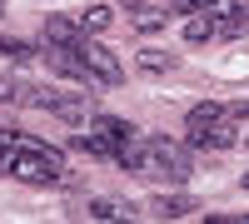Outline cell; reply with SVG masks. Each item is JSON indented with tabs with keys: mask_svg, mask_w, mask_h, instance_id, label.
Returning a JSON list of instances; mask_svg holds the SVG:
<instances>
[{
	"mask_svg": "<svg viewBox=\"0 0 249 224\" xmlns=\"http://www.w3.org/2000/svg\"><path fill=\"white\" fill-rule=\"evenodd\" d=\"M164 30V5L155 10H135V35H160Z\"/></svg>",
	"mask_w": 249,
	"mask_h": 224,
	"instance_id": "obj_13",
	"label": "cell"
},
{
	"mask_svg": "<svg viewBox=\"0 0 249 224\" xmlns=\"http://www.w3.org/2000/svg\"><path fill=\"white\" fill-rule=\"evenodd\" d=\"M190 170H195L190 145L179 150V145H170V139H150V174L155 179H164V185H184Z\"/></svg>",
	"mask_w": 249,
	"mask_h": 224,
	"instance_id": "obj_2",
	"label": "cell"
},
{
	"mask_svg": "<svg viewBox=\"0 0 249 224\" xmlns=\"http://www.w3.org/2000/svg\"><path fill=\"white\" fill-rule=\"evenodd\" d=\"M0 10H5V0H0Z\"/></svg>",
	"mask_w": 249,
	"mask_h": 224,
	"instance_id": "obj_24",
	"label": "cell"
},
{
	"mask_svg": "<svg viewBox=\"0 0 249 224\" xmlns=\"http://www.w3.org/2000/svg\"><path fill=\"white\" fill-rule=\"evenodd\" d=\"M80 25H85V35H100L115 25V5H90L85 15H80Z\"/></svg>",
	"mask_w": 249,
	"mask_h": 224,
	"instance_id": "obj_12",
	"label": "cell"
},
{
	"mask_svg": "<svg viewBox=\"0 0 249 224\" xmlns=\"http://www.w3.org/2000/svg\"><path fill=\"white\" fill-rule=\"evenodd\" d=\"M0 55H10V60H25V55H30V45H20V40H5V35H0Z\"/></svg>",
	"mask_w": 249,
	"mask_h": 224,
	"instance_id": "obj_16",
	"label": "cell"
},
{
	"mask_svg": "<svg viewBox=\"0 0 249 224\" xmlns=\"http://www.w3.org/2000/svg\"><path fill=\"white\" fill-rule=\"evenodd\" d=\"M0 130H5V120H0Z\"/></svg>",
	"mask_w": 249,
	"mask_h": 224,
	"instance_id": "obj_25",
	"label": "cell"
},
{
	"mask_svg": "<svg viewBox=\"0 0 249 224\" xmlns=\"http://www.w3.org/2000/svg\"><path fill=\"white\" fill-rule=\"evenodd\" d=\"M20 139V135H15ZM10 174L20 179V185H55L60 179V165L35 145V139H20V150H15V159H10Z\"/></svg>",
	"mask_w": 249,
	"mask_h": 224,
	"instance_id": "obj_1",
	"label": "cell"
},
{
	"mask_svg": "<svg viewBox=\"0 0 249 224\" xmlns=\"http://www.w3.org/2000/svg\"><path fill=\"white\" fill-rule=\"evenodd\" d=\"M115 5H120V10H140V0H115Z\"/></svg>",
	"mask_w": 249,
	"mask_h": 224,
	"instance_id": "obj_21",
	"label": "cell"
},
{
	"mask_svg": "<svg viewBox=\"0 0 249 224\" xmlns=\"http://www.w3.org/2000/svg\"><path fill=\"white\" fill-rule=\"evenodd\" d=\"M90 214H95V219H115V214H120V205H115V199H95Z\"/></svg>",
	"mask_w": 249,
	"mask_h": 224,
	"instance_id": "obj_17",
	"label": "cell"
},
{
	"mask_svg": "<svg viewBox=\"0 0 249 224\" xmlns=\"http://www.w3.org/2000/svg\"><path fill=\"white\" fill-rule=\"evenodd\" d=\"M25 100L35 110H50L55 120H65V125H80V120L90 115V105L80 95H70V90H55V85H35V90H25Z\"/></svg>",
	"mask_w": 249,
	"mask_h": 224,
	"instance_id": "obj_3",
	"label": "cell"
},
{
	"mask_svg": "<svg viewBox=\"0 0 249 224\" xmlns=\"http://www.w3.org/2000/svg\"><path fill=\"white\" fill-rule=\"evenodd\" d=\"M95 130L105 135L110 145H130V135H135V130L124 125V120H115V115H95Z\"/></svg>",
	"mask_w": 249,
	"mask_h": 224,
	"instance_id": "obj_11",
	"label": "cell"
},
{
	"mask_svg": "<svg viewBox=\"0 0 249 224\" xmlns=\"http://www.w3.org/2000/svg\"><path fill=\"white\" fill-rule=\"evenodd\" d=\"M234 139H239V120H230V115H219V120H214V130L204 135V150H230Z\"/></svg>",
	"mask_w": 249,
	"mask_h": 224,
	"instance_id": "obj_9",
	"label": "cell"
},
{
	"mask_svg": "<svg viewBox=\"0 0 249 224\" xmlns=\"http://www.w3.org/2000/svg\"><path fill=\"white\" fill-rule=\"evenodd\" d=\"M80 55H85V65L95 70V80H100V85H120V80H124L120 55H115V50H105L95 35H85V40H80Z\"/></svg>",
	"mask_w": 249,
	"mask_h": 224,
	"instance_id": "obj_4",
	"label": "cell"
},
{
	"mask_svg": "<svg viewBox=\"0 0 249 224\" xmlns=\"http://www.w3.org/2000/svg\"><path fill=\"white\" fill-rule=\"evenodd\" d=\"M15 150H20V139H15V135H5V139H0V170H5V174H10V159H15Z\"/></svg>",
	"mask_w": 249,
	"mask_h": 224,
	"instance_id": "obj_15",
	"label": "cell"
},
{
	"mask_svg": "<svg viewBox=\"0 0 249 224\" xmlns=\"http://www.w3.org/2000/svg\"><path fill=\"white\" fill-rule=\"evenodd\" d=\"M135 65H140L144 75H164V70H175V55H170V50H155V45H144V50L135 55Z\"/></svg>",
	"mask_w": 249,
	"mask_h": 224,
	"instance_id": "obj_10",
	"label": "cell"
},
{
	"mask_svg": "<svg viewBox=\"0 0 249 224\" xmlns=\"http://www.w3.org/2000/svg\"><path fill=\"white\" fill-rule=\"evenodd\" d=\"M10 100H25V90H20V80L0 70V105H10Z\"/></svg>",
	"mask_w": 249,
	"mask_h": 224,
	"instance_id": "obj_14",
	"label": "cell"
},
{
	"mask_svg": "<svg viewBox=\"0 0 249 224\" xmlns=\"http://www.w3.org/2000/svg\"><path fill=\"white\" fill-rule=\"evenodd\" d=\"M80 30H85V25H75V20H65V15H50V20H45V40H50V45H70V50H80V40H85Z\"/></svg>",
	"mask_w": 249,
	"mask_h": 224,
	"instance_id": "obj_7",
	"label": "cell"
},
{
	"mask_svg": "<svg viewBox=\"0 0 249 224\" xmlns=\"http://www.w3.org/2000/svg\"><path fill=\"white\" fill-rule=\"evenodd\" d=\"M160 5H179V0H160Z\"/></svg>",
	"mask_w": 249,
	"mask_h": 224,
	"instance_id": "obj_22",
	"label": "cell"
},
{
	"mask_svg": "<svg viewBox=\"0 0 249 224\" xmlns=\"http://www.w3.org/2000/svg\"><path fill=\"white\" fill-rule=\"evenodd\" d=\"M184 40H190V45H210V40L219 35V20H210L204 10H195L190 20H184V30H179Z\"/></svg>",
	"mask_w": 249,
	"mask_h": 224,
	"instance_id": "obj_8",
	"label": "cell"
},
{
	"mask_svg": "<svg viewBox=\"0 0 249 224\" xmlns=\"http://www.w3.org/2000/svg\"><path fill=\"white\" fill-rule=\"evenodd\" d=\"M234 20H239V25H249V0H234V10H230Z\"/></svg>",
	"mask_w": 249,
	"mask_h": 224,
	"instance_id": "obj_19",
	"label": "cell"
},
{
	"mask_svg": "<svg viewBox=\"0 0 249 224\" xmlns=\"http://www.w3.org/2000/svg\"><path fill=\"white\" fill-rule=\"evenodd\" d=\"M195 209H199L195 194H155L150 199V214H160V219H184V214H195Z\"/></svg>",
	"mask_w": 249,
	"mask_h": 224,
	"instance_id": "obj_6",
	"label": "cell"
},
{
	"mask_svg": "<svg viewBox=\"0 0 249 224\" xmlns=\"http://www.w3.org/2000/svg\"><path fill=\"white\" fill-rule=\"evenodd\" d=\"M219 115H224V105H214V100H199V105L184 115V145H190V150H204V135L214 130Z\"/></svg>",
	"mask_w": 249,
	"mask_h": 224,
	"instance_id": "obj_5",
	"label": "cell"
},
{
	"mask_svg": "<svg viewBox=\"0 0 249 224\" xmlns=\"http://www.w3.org/2000/svg\"><path fill=\"white\" fill-rule=\"evenodd\" d=\"M224 115H230V120H239V125H244V120H249V100H234V105H224Z\"/></svg>",
	"mask_w": 249,
	"mask_h": 224,
	"instance_id": "obj_18",
	"label": "cell"
},
{
	"mask_svg": "<svg viewBox=\"0 0 249 224\" xmlns=\"http://www.w3.org/2000/svg\"><path fill=\"white\" fill-rule=\"evenodd\" d=\"M244 190H249V174H244Z\"/></svg>",
	"mask_w": 249,
	"mask_h": 224,
	"instance_id": "obj_23",
	"label": "cell"
},
{
	"mask_svg": "<svg viewBox=\"0 0 249 224\" xmlns=\"http://www.w3.org/2000/svg\"><path fill=\"white\" fill-rule=\"evenodd\" d=\"M179 5H184V10H210L214 0H179Z\"/></svg>",
	"mask_w": 249,
	"mask_h": 224,
	"instance_id": "obj_20",
	"label": "cell"
}]
</instances>
